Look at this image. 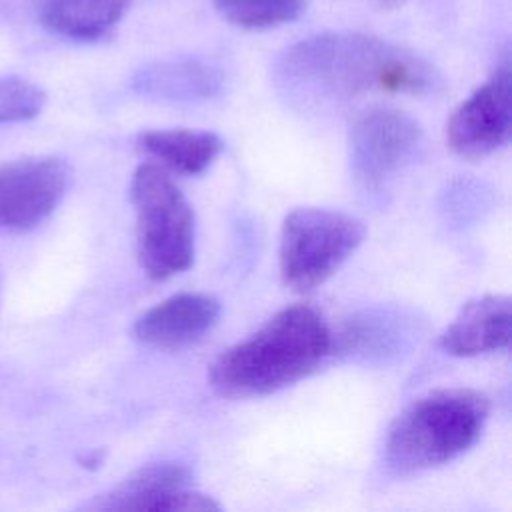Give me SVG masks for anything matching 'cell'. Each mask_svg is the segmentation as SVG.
I'll use <instances>...</instances> for the list:
<instances>
[{
  "label": "cell",
  "mask_w": 512,
  "mask_h": 512,
  "mask_svg": "<svg viewBox=\"0 0 512 512\" xmlns=\"http://www.w3.org/2000/svg\"><path fill=\"white\" fill-rule=\"evenodd\" d=\"M512 132V72L502 64L450 116L446 140L454 154L478 160L504 144Z\"/></svg>",
  "instance_id": "obj_8"
},
{
  "label": "cell",
  "mask_w": 512,
  "mask_h": 512,
  "mask_svg": "<svg viewBox=\"0 0 512 512\" xmlns=\"http://www.w3.org/2000/svg\"><path fill=\"white\" fill-rule=\"evenodd\" d=\"M330 352L332 330L322 312L292 304L224 350L210 366L208 380L222 398L266 396L314 372Z\"/></svg>",
  "instance_id": "obj_2"
},
{
  "label": "cell",
  "mask_w": 512,
  "mask_h": 512,
  "mask_svg": "<svg viewBox=\"0 0 512 512\" xmlns=\"http://www.w3.org/2000/svg\"><path fill=\"white\" fill-rule=\"evenodd\" d=\"M132 88L156 100L196 102L222 90V74L198 58H172L140 68L132 78Z\"/></svg>",
  "instance_id": "obj_13"
},
{
  "label": "cell",
  "mask_w": 512,
  "mask_h": 512,
  "mask_svg": "<svg viewBox=\"0 0 512 512\" xmlns=\"http://www.w3.org/2000/svg\"><path fill=\"white\" fill-rule=\"evenodd\" d=\"M364 224L330 208H294L280 230V274L288 288L306 292L326 282L362 244Z\"/></svg>",
  "instance_id": "obj_5"
},
{
  "label": "cell",
  "mask_w": 512,
  "mask_h": 512,
  "mask_svg": "<svg viewBox=\"0 0 512 512\" xmlns=\"http://www.w3.org/2000/svg\"><path fill=\"white\" fill-rule=\"evenodd\" d=\"M46 94L20 76H0V124L26 122L40 114Z\"/></svg>",
  "instance_id": "obj_17"
},
{
  "label": "cell",
  "mask_w": 512,
  "mask_h": 512,
  "mask_svg": "<svg viewBox=\"0 0 512 512\" xmlns=\"http://www.w3.org/2000/svg\"><path fill=\"white\" fill-rule=\"evenodd\" d=\"M278 82L306 100H350L368 92L434 94L440 72L416 52L360 32H324L288 46Z\"/></svg>",
  "instance_id": "obj_1"
},
{
  "label": "cell",
  "mask_w": 512,
  "mask_h": 512,
  "mask_svg": "<svg viewBox=\"0 0 512 512\" xmlns=\"http://www.w3.org/2000/svg\"><path fill=\"white\" fill-rule=\"evenodd\" d=\"M488 410V398L470 388H446L418 398L388 430L386 468L408 476L462 456L478 442Z\"/></svg>",
  "instance_id": "obj_3"
},
{
  "label": "cell",
  "mask_w": 512,
  "mask_h": 512,
  "mask_svg": "<svg viewBox=\"0 0 512 512\" xmlns=\"http://www.w3.org/2000/svg\"><path fill=\"white\" fill-rule=\"evenodd\" d=\"M136 146L146 156L158 160V166L184 176L202 174L222 152V140L214 132L188 128L140 132Z\"/></svg>",
  "instance_id": "obj_15"
},
{
  "label": "cell",
  "mask_w": 512,
  "mask_h": 512,
  "mask_svg": "<svg viewBox=\"0 0 512 512\" xmlns=\"http://www.w3.org/2000/svg\"><path fill=\"white\" fill-rule=\"evenodd\" d=\"M422 144L424 130L414 116L392 106H370L350 124L352 176L364 190H380L416 160Z\"/></svg>",
  "instance_id": "obj_6"
},
{
  "label": "cell",
  "mask_w": 512,
  "mask_h": 512,
  "mask_svg": "<svg viewBox=\"0 0 512 512\" xmlns=\"http://www.w3.org/2000/svg\"><path fill=\"white\" fill-rule=\"evenodd\" d=\"M512 304L508 296L488 294L470 300L440 334V348L458 358L500 352L510 346Z\"/></svg>",
  "instance_id": "obj_12"
},
{
  "label": "cell",
  "mask_w": 512,
  "mask_h": 512,
  "mask_svg": "<svg viewBox=\"0 0 512 512\" xmlns=\"http://www.w3.org/2000/svg\"><path fill=\"white\" fill-rule=\"evenodd\" d=\"M192 486V472L182 462L148 464L94 500L98 510L214 512L220 504Z\"/></svg>",
  "instance_id": "obj_10"
},
{
  "label": "cell",
  "mask_w": 512,
  "mask_h": 512,
  "mask_svg": "<svg viewBox=\"0 0 512 512\" xmlns=\"http://www.w3.org/2000/svg\"><path fill=\"white\" fill-rule=\"evenodd\" d=\"M310 0H212L216 12L232 26L268 30L298 20Z\"/></svg>",
  "instance_id": "obj_16"
},
{
  "label": "cell",
  "mask_w": 512,
  "mask_h": 512,
  "mask_svg": "<svg viewBox=\"0 0 512 512\" xmlns=\"http://www.w3.org/2000/svg\"><path fill=\"white\" fill-rule=\"evenodd\" d=\"M136 212V254L152 280H166L194 262V210L176 182L154 162H142L130 180Z\"/></svg>",
  "instance_id": "obj_4"
},
{
  "label": "cell",
  "mask_w": 512,
  "mask_h": 512,
  "mask_svg": "<svg viewBox=\"0 0 512 512\" xmlns=\"http://www.w3.org/2000/svg\"><path fill=\"white\" fill-rule=\"evenodd\" d=\"M484 196L486 192L478 182H472V180L454 182L446 192L444 210L450 218L464 224L472 216L480 214V206H484Z\"/></svg>",
  "instance_id": "obj_18"
},
{
  "label": "cell",
  "mask_w": 512,
  "mask_h": 512,
  "mask_svg": "<svg viewBox=\"0 0 512 512\" xmlns=\"http://www.w3.org/2000/svg\"><path fill=\"white\" fill-rule=\"evenodd\" d=\"M70 184V166L58 156L0 164V230L24 232L42 224Z\"/></svg>",
  "instance_id": "obj_7"
},
{
  "label": "cell",
  "mask_w": 512,
  "mask_h": 512,
  "mask_svg": "<svg viewBox=\"0 0 512 512\" xmlns=\"http://www.w3.org/2000/svg\"><path fill=\"white\" fill-rule=\"evenodd\" d=\"M424 334V320L404 306H372L350 314L332 334V350L342 358L388 364L418 344Z\"/></svg>",
  "instance_id": "obj_9"
},
{
  "label": "cell",
  "mask_w": 512,
  "mask_h": 512,
  "mask_svg": "<svg viewBox=\"0 0 512 512\" xmlns=\"http://www.w3.org/2000/svg\"><path fill=\"white\" fill-rule=\"evenodd\" d=\"M128 0H34L38 22L72 40H98L124 16Z\"/></svg>",
  "instance_id": "obj_14"
},
{
  "label": "cell",
  "mask_w": 512,
  "mask_h": 512,
  "mask_svg": "<svg viewBox=\"0 0 512 512\" xmlns=\"http://www.w3.org/2000/svg\"><path fill=\"white\" fill-rule=\"evenodd\" d=\"M220 302L208 294L182 292L152 306L132 326L138 342L160 348L180 350L200 342L218 324Z\"/></svg>",
  "instance_id": "obj_11"
}]
</instances>
